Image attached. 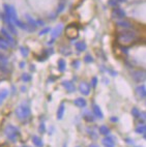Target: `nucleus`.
<instances>
[{"label": "nucleus", "mask_w": 146, "mask_h": 147, "mask_svg": "<svg viewBox=\"0 0 146 147\" xmlns=\"http://www.w3.org/2000/svg\"><path fill=\"white\" fill-rule=\"evenodd\" d=\"M102 143L105 147H114L115 146V141L112 137H106V138H104Z\"/></svg>", "instance_id": "obj_3"}, {"label": "nucleus", "mask_w": 146, "mask_h": 147, "mask_svg": "<svg viewBox=\"0 0 146 147\" xmlns=\"http://www.w3.org/2000/svg\"><path fill=\"white\" fill-rule=\"evenodd\" d=\"M144 139L146 140V133H145V134H144Z\"/></svg>", "instance_id": "obj_17"}, {"label": "nucleus", "mask_w": 146, "mask_h": 147, "mask_svg": "<svg viewBox=\"0 0 146 147\" xmlns=\"http://www.w3.org/2000/svg\"><path fill=\"white\" fill-rule=\"evenodd\" d=\"M64 86H65V87H68V89H72V90H74V86H73V84H66V82H65Z\"/></svg>", "instance_id": "obj_14"}, {"label": "nucleus", "mask_w": 146, "mask_h": 147, "mask_svg": "<svg viewBox=\"0 0 146 147\" xmlns=\"http://www.w3.org/2000/svg\"><path fill=\"white\" fill-rule=\"evenodd\" d=\"M16 114H17V116H18L19 119L23 120V119H26L29 116V114H30V110H29L28 107L20 106V107L16 110Z\"/></svg>", "instance_id": "obj_2"}, {"label": "nucleus", "mask_w": 146, "mask_h": 147, "mask_svg": "<svg viewBox=\"0 0 146 147\" xmlns=\"http://www.w3.org/2000/svg\"><path fill=\"white\" fill-rule=\"evenodd\" d=\"M4 134H5L6 138H7L9 141L16 142L17 139H18L19 135H20V133H19V129H17V127H15V126H13V125H8V126H6L5 131H4Z\"/></svg>", "instance_id": "obj_1"}, {"label": "nucleus", "mask_w": 146, "mask_h": 147, "mask_svg": "<svg viewBox=\"0 0 146 147\" xmlns=\"http://www.w3.org/2000/svg\"><path fill=\"white\" fill-rule=\"evenodd\" d=\"M63 147H68V145H66V144H64V145H63Z\"/></svg>", "instance_id": "obj_18"}, {"label": "nucleus", "mask_w": 146, "mask_h": 147, "mask_svg": "<svg viewBox=\"0 0 146 147\" xmlns=\"http://www.w3.org/2000/svg\"><path fill=\"white\" fill-rule=\"evenodd\" d=\"M80 91L83 93V94H88L89 93V86L86 83H82L80 85Z\"/></svg>", "instance_id": "obj_5"}, {"label": "nucleus", "mask_w": 146, "mask_h": 147, "mask_svg": "<svg viewBox=\"0 0 146 147\" xmlns=\"http://www.w3.org/2000/svg\"><path fill=\"white\" fill-rule=\"evenodd\" d=\"M24 147H27V146H24Z\"/></svg>", "instance_id": "obj_19"}, {"label": "nucleus", "mask_w": 146, "mask_h": 147, "mask_svg": "<svg viewBox=\"0 0 146 147\" xmlns=\"http://www.w3.org/2000/svg\"><path fill=\"white\" fill-rule=\"evenodd\" d=\"M137 92H138V94H140L141 96H145L146 95V89L144 86H141L139 87L138 89H137Z\"/></svg>", "instance_id": "obj_11"}, {"label": "nucleus", "mask_w": 146, "mask_h": 147, "mask_svg": "<svg viewBox=\"0 0 146 147\" xmlns=\"http://www.w3.org/2000/svg\"><path fill=\"white\" fill-rule=\"evenodd\" d=\"M136 131L138 134H145L146 133V125H140L136 129Z\"/></svg>", "instance_id": "obj_10"}, {"label": "nucleus", "mask_w": 146, "mask_h": 147, "mask_svg": "<svg viewBox=\"0 0 146 147\" xmlns=\"http://www.w3.org/2000/svg\"><path fill=\"white\" fill-rule=\"evenodd\" d=\"M93 112H94V114H95V116H97L99 118H103L102 111H101V109H99L97 106H94L93 107Z\"/></svg>", "instance_id": "obj_7"}, {"label": "nucleus", "mask_w": 146, "mask_h": 147, "mask_svg": "<svg viewBox=\"0 0 146 147\" xmlns=\"http://www.w3.org/2000/svg\"><path fill=\"white\" fill-rule=\"evenodd\" d=\"M135 78H136V80L137 81H142V80H144L146 78V76H144L143 75V73H136V76H135Z\"/></svg>", "instance_id": "obj_12"}, {"label": "nucleus", "mask_w": 146, "mask_h": 147, "mask_svg": "<svg viewBox=\"0 0 146 147\" xmlns=\"http://www.w3.org/2000/svg\"><path fill=\"white\" fill-rule=\"evenodd\" d=\"M7 90H2V91L0 92V105H1V102H3V100H5L6 96H7Z\"/></svg>", "instance_id": "obj_9"}, {"label": "nucleus", "mask_w": 146, "mask_h": 147, "mask_svg": "<svg viewBox=\"0 0 146 147\" xmlns=\"http://www.w3.org/2000/svg\"><path fill=\"white\" fill-rule=\"evenodd\" d=\"M89 147H99L97 145H95V144H92V145H90Z\"/></svg>", "instance_id": "obj_16"}, {"label": "nucleus", "mask_w": 146, "mask_h": 147, "mask_svg": "<svg viewBox=\"0 0 146 147\" xmlns=\"http://www.w3.org/2000/svg\"><path fill=\"white\" fill-rule=\"evenodd\" d=\"M75 104H76L77 106H79L80 108H83L86 106V102H85V100H83V98H78V100H75Z\"/></svg>", "instance_id": "obj_8"}, {"label": "nucleus", "mask_w": 146, "mask_h": 147, "mask_svg": "<svg viewBox=\"0 0 146 147\" xmlns=\"http://www.w3.org/2000/svg\"><path fill=\"white\" fill-rule=\"evenodd\" d=\"M63 111H64V107H63V106H61V107L59 108V110H58V113H57V117H58V119H61V118H62Z\"/></svg>", "instance_id": "obj_13"}, {"label": "nucleus", "mask_w": 146, "mask_h": 147, "mask_svg": "<svg viewBox=\"0 0 146 147\" xmlns=\"http://www.w3.org/2000/svg\"><path fill=\"white\" fill-rule=\"evenodd\" d=\"M39 131H41V133H42V134H44V131H45V129H44V125H41V127H39Z\"/></svg>", "instance_id": "obj_15"}, {"label": "nucleus", "mask_w": 146, "mask_h": 147, "mask_svg": "<svg viewBox=\"0 0 146 147\" xmlns=\"http://www.w3.org/2000/svg\"><path fill=\"white\" fill-rule=\"evenodd\" d=\"M32 142H33V144L35 145L36 147H43V146H44V143H43L42 139H41V138H39L37 136L32 137Z\"/></svg>", "instance_id": "obj_4"}, {"label": "nucleus", "mask_w": 146, "mask_h": 147, "mask_svg": "<svg viewBox=\"0 0 146 147\" xmlns=\"http://www.w3.org/2000/svg\"><path fill=\"white\" fill-rule=\"evenodd\" d=\"M111 131H110V129L108 127V126L106 125H102L101 127H99V134L102 135H105V136H107V135H109Z\"/></svg>", "instance_id": "obj_6"}]
</instances>
